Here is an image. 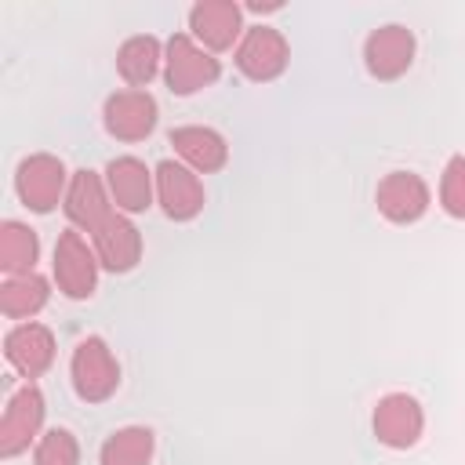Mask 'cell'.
I'll list each match as a JSON object with an SVG mask.
<instances>
[{"instance_id": "cell-1", "label": "cell", "mask_w": 465, "mask_h": 465, "mask_svg": "<svg viewBox=\"0 0 465 465\" xmlns=\"http://www.w3.org/2000/svg\"><path fill=\"white\" fill-rule=\"evenodd\" d=\"M222 76V65L211 51H203L193 36L174 33L167 40V58H163V80L174 94H196L200 87H211Z\"/></svg>"}, {"instance_id": "cell-2", "label": "cell", "mask_w": 465, "mask_h": 465, "mask_svg": "<svg viewBox=\"0 0 465 465\" xmlns=\"http://www.w3.org/2000/svg\"><path fill=\"white\" fill-rule=\"evenodd\" d=\"M69 374H73V389L80 400L87 403H102L116 392L120 385V363L113 360L109 345L102 338H84L76 341L73 349V363H69Z\"/></svg>"}, {"instance_id": "cell-3", "label": "cell", "mask_w": 465, "mask_h": 465, "mask_svg": "<svg viewBox=\"0 0 465 465\" xmlns=\"http://www.w3.org/2000/svg\"><path fill=\"white\" fill-rule=\"evenodd\" d=\"M15 189L22 196V203L36 214H47L62 189H65V163L51 153H33L18 163V174H15Z\"/></svg>"}, {"instance_id": "cell-4", "label": "cell", "mask_w": 465, "mask_h": 465, "mask_svg": "<svg viewBox=\"0 0 465 465\" xmlns=\"http://www.w3.org/2000/svg\"><path fill=\"white\" fill-rule=\"evenodd\" d=\"M54 280L58 291L69 298H87L98 283V254L84 243V236L76 229L58 232L54 243Z\"/></svg>"}, {"instance_id": "cell-5", "label": "cell", "mask_w": 465, "mask_h": 465, "mask_svg": "<svg viewBox=\"0 0 465 465\" xmlns=\"http://www.w3.org/2000/svg\"><path fill=\"white\" fill-rule=\"evenodd\" d=\"M287 58H291L287 40H283V33L272 29V25H254V29H247L243 40H240V47H236V69H240L247 80H258V84L276 80V76L287 69Z\"/></svg>"}, {"instance_id": "cell-6", "label": "cell", "mask_w": 465, "mask_h": 465, "mask_svg": "<svg viewBox=\"0 0 465 465\" xmlns=\"http://www.w3.org/2000/svg\"><path fill=\"white\" fill-rule=\"evenodd\" d=\"M371 425H374L378 443H385V447H392V450H407V447L418 443L421 425H425V414H421V407H418L414 396H407V392H389V396L378 400Z\"/></svg>"}, {"instance_id": "cell-7", "label": "cell", "mask_w": 465, "mask_h": 465, "mask_svg": "<svg viewBox=\"0 0 465 465\" xmlns=\"http://www.w3.org/2000/svg\"><path fill=\"white\" fill-rule=\"evenodd\" d=\"M40 425H44V396L29 381L4 407V418H0V454L4 458L22 454L33 443V436L40 432Z\"/></svg>"}, {"instance_id": "cell-8", "label": "cell", "mask_w": 465, "mask_h": 465, "mask_svg": "<svg viewBox=\"0 0 465 465\" xmlns=\"http://www.w3.org/2000/svg\"><path fill=\"white\" fill-rule=\"evenodd\" d=\"M105 131L120 142H142L156 127V102L149 91H116L102 109Z\"/></svg>"}, {"instance_id": "cell-9", "label": "cell", "mask_w": 465, "mask_h": 465, "mask_svg": "<svg viewBox=\"0 0 465 465\" xmlns=\"http://www.w3.org/2000/svg\"><path fill=\"white\" fill-rule=\"evenodd\" d=\"M363 62H367V73L378 76V80H396L411 69L414 62V36L411 29L403 25H381L367 36L363 44Z\"/></svg>"}, {"instance_id": "cell-10", "label": "cell", "mask_w": 465, "mask_h": 465, "mask_svg": "<svg viewBox=\"0 0 465 465\" xmlns=\"http://www.w3.org/2000/svg\"><path fill=\"white\" fill-rule=\"evenodd\" d=\"M156 196H160L163 214L171 222H189V218H196L203 211V185H200V178L189 167L174 163V160H163L156 167Z\"/></svg>"}, {"instance_id": "cell-11", "label": "cell", "mask_w": 465, "mask_h": 465, "mask_svg": "<svg viewBox=\"0 0 465 465\" xmlns=\"http://www.w3.org/2000/svg\"><path fill=\"white\" fill-rule=\"evenodd\" d=\"M378 211L396 222V225H411L429 211V185L414 174V171H392L381 178L378 185Z\"/></svg>"}, {"instance_id": "cell-12", "label": "cell", "mask_w": 465, "mask_h": 465, "mask_svg": "<svg viewBox=\"0 0 465 465\" xmlns=\"http://www.w3.org/2000/svg\"><path fill=\"white\" fill-rule=\"evenodd\" d=\"M4 356L22 378H40L54 360V338L44 323H18L4 338Z\"/></svg>"}, {"instance_id": "cell-13", "label": "cell", "mask_w": 465, "mask_h": 465, "mask_svg": "<svg viewBox=\"0 0 465 465\" xmlns=\"http://www.w3.org/2000/svg\"><path fill=\"white\" fill-rule=\"evenodd\" d=\"M105 185H109V200L127 214H138V211H145L153 203V174L138 156L109 160Z\"/></svg>"}, {"instance_id": "cell-14", "label": "cell", "mask_w": 465, "mask_h": 465, "mask_svg": "<svg viewBox=\"0 0 465 465\" xmlns=\"http://www.w3.org/2000/svg\"><path fill=\"white\" fill-rule=\"evenodd\" d=\"M91 240H94L98 262H102L109 272H127V269H134L138 258H142V236H138V229H134L124 214H116V211L91 232Z\"/></svg>"}, {"instance_id": "cell-15", "label": "cell", "mask_w": 465, "mask_h": 465, "mask_svg": "<svg viewBox=\"0 0 465 465\" xmlns=\"http://www.w3.org/2000/svg\"><path fill=\"white\" fill-rule=\"evenodd\" d=\"M189 29L203 51H225L240 36V7L232 0H200L189 11Z\"/></svg>"}, {"instance_id": "cell-16", "label": "cell", "mask_w": 465, "mask_h": 465, "mask_svg": "<svg viewBox=\"0 0 465 465\" xmlns=\"http://www.w3.org/2000/svg\"><path fill=\"white\" fill-rule=\"evenodd\" d=\"M65 214L73 225H80L84 232H94L109 214H113V203L105 196V185L94 171H76L69 189H65Z\"/></svg>"}, {"instance_id": "cell-17", "label": "cell", "mask_w": 465, "mask_h": 465, "mask_svg": "<svg viewBox=\"0 0 465 465\" xmlns=\"http://www.w3.org/2000/svg\"><path fill=\"white\" fill-rule=\"evenodd\" d=\"M171 145H174V153H178L193 171H200V174L222 171L225 160H229L225 138H222L218 131L196 127V124H193V127H174V131H171Z\"/></svg>"}, {"instance_id": "cell-18", "label": "cell", "mask_w": 465, "mask_h": 465, "mask_svg": "<svg viewBox=\"0 0 465 465\" xmlns=\"http://www.w3.org/2000/svg\"><path fill=\"white\" fill-rule=\"evenodd\" d=\"M36 254H40V240L29 225H22V222H4L0 225V269L7 276L33 272Z\"/></svg>"}, {"instance_id": "cell-19", "label": "cell", "mask_w": 465, "mask_h": 465, "mask_svg": "<svg viewBox=\"0 0 465 465\" xmlns=\"http://www.w3.org/2000/svg\"><path fill=\"white\" fill-rule=\"evenodd\" d=\"M47 294L51 291H47V280L44 276H36V272L11 276L0 287V309L11 320H25V316H33V312H40L47 305Z\"/></svg>"}, {"instance_id": "cell-20", "label": "cell", "mask_w": 465, "mask_h": 465, "mask_svg": "<svg viewBox=\"0 0 465 465\" xmlns=\"http://www.w3.org/2000/svg\"><path fill=\"white\" fill-rule=\"evenodd\" d=\"M116 69L131 87H142L156 76L160 69V44L156 36H131L124 40V47L116 51Z\"/></svg>"}, {"instance_id": "cell-21", "label": "cell", "mask_w": 465, "mask_h": 465, "mask_svg": "<svg viewBox=\"0 0 465 465\" xmlns=\"http://www.w3.org/2000/svg\"><path fill=\"white\" fill-rule=\"evenodd\" d=\"M102 465H149L153 458V432L142 425H127L116 429L105 443H102Z\"/></svg>"}, {"instance_id": "cell-22", "label": "cell", "mask_w": 465, "mask_h": 465, "mask_svg": "<svg viewBox=\"0 0 465 465\" xmlns=\"http://www.w3.org/2000/svg\"><path fill=\"white\" fill-rule=\"evenodd\" d=\"M36 465H80V447H76V436L69 429H51L40 436L36 443V454H33Z\"/></svg>"}, {"instance_id": "cell-23", "label": "cell", "mask_w": 465, "mask_h": 465, "mask_svg": "<svg viewBox=\"0 0 465 465\" xmlns=\"http://www.w3.org/2000/svg\"><path fill=\"white\" fill-rule=\"evenodd\" d=\"M440 203L450 218L465 222V156H450L440 178Z\"/></svg>"}, {"instance_id": "cell-24", "label": "cell", "mask_w": 465, "mask_h": 465, "mask_svg": "<svg viewBox=\"0 0 465 465\" xmlns=\"http://www.w3.org/2000/svg\"><path fill=\"white\" fill-rule=\"evenodd\" d=\"M247 7H251V11H276V7H280V0H265V4H262V0H251Z\"/></svg>"}]
</instances>
